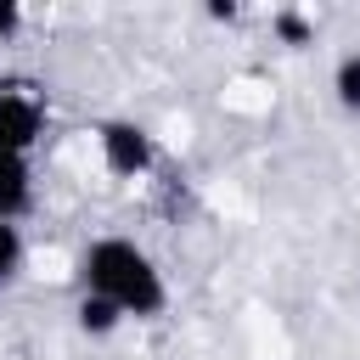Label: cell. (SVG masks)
<instances>
[{
  "label": "cell",
  "instance_id": "cell-6",
  "mask_svg": "<svg viewBox=\"0 0 360 360\" xmlns=\"http://www.w3.org/2000/svg\"><path fill=\"white\" fill-rule=\"evenodd\" d=\"M332 96H338L343 112H360V51L332 68Z\"/></svg>",
  "mask_w": 360,
  "mask_h": 360
},
{
  "label": "cell",
  "instance_id": "cell-8",
  "mask_svg": "<svg viewBox=\"0 0 360 360\" xmlns=\"http://www.w3.org/2000/svg\"><path fill=\"white\" fill-rule=\"evenodd\" d=\"M276 34H281L287 45H309L315 22H309V17H298V11H276Z\"/></svg>",
  "mask_w": 360,
  "mask_h": 360
},
{
  "label": "cell",
  "instance_id": "cell-9",
  "mask_svg": "<svg viewBox=\"0 0 360 360\" xmlns=\"http://www.w3.org/2000/svg\"><path fill=\"white\" fill-rule=\"evenodd\" d=\"M22 28V6H11V0H0V39H11Z\"/></svg>",
  "mask_w": 360,
  "mask_h": 360
},
{
  "label": "cell",
  "instance_id": "cell-3",
  "mask_svg": "<svg viewBox=\"0 0 360 360\" xmlns=\"http://www.w3.org/2000/svg\"><path fill=\"white\" fill-rule=\"evenodd\" d=\"M96 152H101V163H107L112 174H124V180L146 174V169H152V158H158L152 135H146L135 118H107V124L96 129Z\"/></svg>",
  "mask_w": 360,
  "mask_h": 360
},
{
  "label": "cell",
  "instance_id": "cell-4",
  "mask_svg": "<svg viewBox=\"0 0 360 360\" xmlns=\"http://www.w3.org/2000/svg\"><path fill=\"white\" fill-rule=\"evenodd\" d=\"M34 202V174L22 152H0V219H17Z\"/></svg>",
  "mask_w": 360,
  "mask_h": 360
},
{
  "label": "cell",
  "instance_id": "cell-1",
  "mask_svg": "<svg viewBox=\"0 0 360 360\" xmlns=\"http://www.w3.org/2000/svg\"><path fill=\"white\" fill-rule=\"evenodd\" d=\"M79 281H84V292L118 304L124 321H129V315H135V321H152V315H163V304H169V287H163L158 264H152L129 236H96V242L84 248V259H79Z\"/></svg>",
  "mask_w": 360,
  "mask_h": 360
},
{
  "label": "cell",
  "instance_id": "cell-5",
  "mask_svg": "<svg viewBox=\"0 0 360 360\" xmlns=\"http://www.w3.org/2000/svg\"><path fill=\"white\" fill-rule=\"evenodd\" d=\"M73 315H79V332H90V338H107V332H118V326H124V309H118V304H107V298H96V292H84Z\"/></svg>",
  "mask_w": 360,
  "mask_h": 360
},
{
  "label": "cell",
  "instance_id": "cell-2",
  "mask_svg": "<svg viewBox=\"0 0 360 360\" xmlns=\"http://www.w3.org/2000/svg\"><path fill=\"white\" fill-rule=\"evenodd\" d=\"M45 129V96L28 79H0V152H34Z\"/></svg>",
  "mask_w": 360,
  "mask_h": 360
},
{
  "label": "cell",
  "instance_id": "cell-7",
  "mask_svg": "<svg viewBox=\"0 0 360 360\" xmlns=\"http://www.w3.org/2000/svg\"><path fill=\"white\" fill-rule=\"evenodd\" d=\"M17 264H22V231L17 219H0V287L17 276Z\"/></svg>",
  "mask_w": 360,
  "mask_h": 360
}]
</instances>
